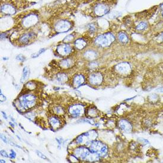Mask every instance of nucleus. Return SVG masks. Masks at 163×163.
Instances as JSON below:
<instances>
[{"instance_id":"dca6fc26","label":"nucleus","mask_w":163,"mask_h":163,"mask_svg":"<svg viewBox=\"0 0 163 163\" xmlns=\"http://www.w3.org/2000/svg\"><path fill=\"white\" fill-rule=\"evenodd\" d=\"M74 45L75 47L79 49V50H82L84 49L87 45V41L83 39V38H80L77 39L75 42H74Z\"/></svg>"},{"instance_id":"0eeeda50","label":"nucleus","mask_w":163,"mask_h":163,"mask_svg":"<svg viewBox=\"0 0 163 163\" xmlns=\"http://www.w3.org/2000/svg\"><path fill=\"white\" fill-rule=\"evenodd\" d=\"M73 51V48L68 43H64L57 47V52L58 55L62 57H67Z\"/></svg>"},{"instance_id":"2f4dec72","label":"nucleus","mask_w":163,"mask_h":163,"mask_svg":"<svg viewBox=\"0 0 163 163\" xmlns=\"http://www.w3.org/2000/svg\"><path fill=\"white\" fill-rule=\"evenodd\" d=\"M11 154H10V157H11V159H14L15 157V156H16L15 152H14L13 150H11Z\"/></svg>"},{"instance_id":"72a5a7b5","label":"nucleus","mask_w":163,"mask_h":163,"mask_svg":"<svg viewBox=\"0 0 163 163\" xmlns=\"http://www.w3.org/2000/svg\"><path fill=\"white\" fill-rule=\"evenodd\" d=\"M2 113H3V116H4V117H5V119H7V117H6V116H5V113H4V112H2Z\"/></svg>"},{"instance_id":"9b49d317","label":"nucleus","mask_w":163,"mask_h":163,"mask_svg":"<svg viewBox=\"0 0 163 163\" xmlns=\"http://www.w3.org/2000/svg\"><path fill=\"white\" fill-rule=\"evenodd\" d=\"M49 123L51 127L54 129H58L62 126V122L57 115H53L49 117Z\"/></svg>"},{"instance_id":"e433bc0d","label":"nucleus","mask_w":163,"mask_h":163,"mask_svg":"<svg viewBox=\"0 0 163 163\" xmlns=\"http://www.w3.org/2000/svg\"><path fill=\"white\" fill-rule=\"evenodd\" d=\"M162 16L163 17V11H162Z\"/></svg>"},{"instance_id":"6ab92c4d","label":"nucleus","mask_w":163,"mask_h":163,"mask_svg":"<svg viewBox=\"0 0 163 163\" xmlns=\"http://www.w3.org/2000/svg\"><path fill=\"white\" fill-rule=\"evenodd\" d=\"M30 74V68L28 67H25L23 70V75L21 78V82H24L26 81H27L29 77Z\"/></svg>"},{"instance_id":"4468645a","label":"nucleus","mask_w":163,"mask_h":163,"mask_svg":"<svg viewBox=\"0 0 163 163\" xmlns=\"http://www.w3.org/2000/svg\"><path fill=\"white\" fill-rule=\"evenodd\" d=\"M34 38H35V34L34 33H24L18 38V41L21 44L26 45L29 43L31 40Z\"/></svg>"},{"instance_id":"cd10ccee","label":"nucleus","mask_w":163,"mask_h":163,"mask_svg":"<svg viewBox=\"0 0 163 163\" xmlns=\"http://www.w3.org/2000/svg\"><path fill=\"white\" fill-rule=\"evenodd\" d=\"M36 153H37V154L38 155V156H39L40 158H42V159H44V160H47V157L45 156V155H43L41 152H40V151H37V150H36Z\"/></svg>"},{"instance_id":"7c9ffc66","label":"nucleus","mask_w":163,"mask_h":163,"mask_svg":"<svg viewBox=\"0 0 163 163\" xmlns=\"http://www.w3.org/2000/svg\"><path fill=\"white\" fill-rule=\"evenodd\" d=\"M1 139L2 140V141H3L5 143H7V142H8L7 140V138H6L4 135H1Z\"/></svg>"},{"instance_id":"f257e3e1","label":"nucleus","mask_w":163,"mask_h":163,"mask_svg":"<svg viewBox=\"0 0 163 163\" xmlns=\"http://www.w3.org/2000/svg\"><path fill=\"white\" fill-rule=\"evenodd\" d=\"M36 96L32 94H25L20 97L18 100V105L21 110H27L35 105Z\"/></svg>"},{"instance_id":"aec40b11","label":"nucleus","mask_w":163,"mask_h":163,"mask_svg":"<svg viewBox=\"0 0 163 163\" xmlns=\"http://www.w3.org/2000/svg\"><path fill=\"white\" fill-rule=\"evenodd\" d=\"M86 114H87L90 117H95L97 116V110L96 108H94V107H91L89 108L88 110H87L86 112Z\"/></svg>"},{"instance_id":"a211bd4d","label":"nucleus","mask_w":163,"mask_h":163,"mask_svg":"<svg viewBox=\"0 0 163 163\" xmlns=\"http://www.w3.org/2000/svg\"><path fill=\"white\" fill-rule=\"evenodd\" d=\"M117 39L120 43L123 44L128 43L129 41L128 36L124 32H120L117 35Z\"/></svg>"},{"instance_id":"39448f33","label":"nucleus","mask_w":163,"mask_h":163,"mask_svg":"<svg viewBox=\"0 0 163 163\" xmlns=\"http://www.w3.org/2000/svg\"><path fill=\"white\" fill-rule=\"evenodd\" d=\"M110 6L104 2L97 4L94 8V12L98 17H101L110 11Z\"/></svg>"},{"instance_id":"f8f14e48","label":"nucleus","mask_w":163,"mask_h":163,"mask_svg":"<svg viewBox=\"0 0 163 163\" xmlns=\"http://www.w3.org/2000/svg\"><path fill=\"white\" fill-rule=\"evenodd\" d=\"M119 128L125 133H130L132 130V126L131 123L127 120L122 119L119 122Z\"/></svg>"},{"instance_id":"412c9836","label":"nucleus","mask_w":163,"mask_h":163,"mask_svg":"<svg viewBox=\"0 0 163 163\" xmlns=\"http://www.w3.org/2000/svg\"><path fill=\"white\" fill-rule=\"evenodd\" d=\"M57 80L58 82H67L68 77L65 74L60 73L57 75Z\"/></svg>"},{"instance_id":"b1692460","label":"nucleus","mask_w":163,"mask_h":163,"mask_svg":"<svg viewBox=\"0 0 163 163\" xmlns=\"http://www.w3.org/2000/svg\"><path fill=\"white\" fill-rule=\"evenodd\" d=\"M148 27V23L147 22H145V21H142L141 23H140L137 27H136V29L138 30H145Z\"/></svg>"},{"instance_id":"f03ea898","label":"nucleus","mask_w":163,"mask_h":163,"mask_svg":"<svg viewBox=\"0 0 163 163\" xmlns=\"http://www.w3.org/2000/svg\"><path fill=\"white\" fill-rule=\"evenodd\" d=\"M115 40V37L112 33H106L98 36L95 40V45L100 48H107L110 46Z\"/></svg>"},{"instance_id":"1a4fd4ad","label":"nucleus","mask_w":163,"mask_h":163,"mask_svg":"<svg viewBox=\"0 0 163 163\" xmlns=\"http://www.w3.org/2000/svg\"><path fill=\"white\" fill-rule=\"evenodd\" d=\"M103 76L99 72H95L91 74L88 77V82L92 85H98L103 82Z\"/></svg>"},{"instance_id":"5701e85b","label":"nucleus","mask_w":163,"mask_h":163,"mask_svg":"<svg viewBox=\"0 0 163 163\" xmlns=\"http://www.w3.org/2000/svg\"><path fill=\"white\" fill-rule=\"evenodd\" d=\"M54 111L55 113V115H57L58 116H61L63 115H64V109L62 107H60V106L55 107Z\"/></svg>"},{"instance_id":"a878e982","label":"nucleus","mask_w":163,"mask_h":163,"mask_svg":"<svg viewBox=\"0 0 163 163\" xmlns=\"http://www.w3.org/2000/svg\"><path fill=\"white\" fill-rule=\"evenodd\" d=\"M74 39V36L73 35H69L68 36H67L65 39L64 40H63L65 43H69L70 42H71V40H73Z\"/></svg>"},{"instance_id":"423d86ee","label":"nucleus","mask_w":163,"mask_h":163,"mask_svg":"<svg viewBox=\"0 0 163 163\" xmlns=\"http://www.w3.org/2000/svg\"><path fill=\"white\" fill-rule=\"evenodd\" d=\"M115 70L121 76H128L131 71V67L128 62H122L115 66Z\"/></svg>"},{"instance_id":"20e7f679","label":"nucleus","mask_w":163,"mask_h":163,"mask_svg":"<svg viewBox=\"0 0 163 163\" xmlns=\"http://www.w3.org/2000/svg\"><path fill=\"white\" fill-rule=\"evenodd\" d=\"M72 27L71 23L67 20H59L55 25V30L58 33L68 32Z\"/></svg>"},{"instance_id":"c9c22d12","label":"nucleus","mask_w":163,"mask_h":163,"mask_svg":"<svg viewBox=\"0 0 163 163\" xmlns=\"http://www.w3.org/2000/svg\"><path fill=\"white\" fill-rule=\"evenodd\" d=\"M161 8H162V9L163 10V4L162 5H161Z\"/></svg>"},{"instance_id":"f704fd0d","label":"nucleus","mask_w":163,"mask_h":163,"mask_svg":"<svg viewBox=\"0 0 163 163\" xmlns=\"http://www.w3.org/2000/svg\"><path fill=\"white\" fill-rule=\"evenodd\" d=\"M2 163H5V161H4V160H1V163H2Z\"/></svg>"},{"instance_id":"2eb2a0df","label":"nucleus","mask_w":163,"mask_h":163,"mask_svg":"<svg viewBox=\"0 0 163 163\" xmlns=\"http://www.w3.org/2000/svg\"><path fill=\"white\" fill-rule=\"evenodd\" d=\"M85 77L82 74H77L74 76L73 80V85L74 87L77 88L81 86L85 82Z\"/></svg>"},{"instance_id":"c85d7f7f","label":"nucleus","mask_w":163,"mask_h":163,"mask_svg":"<svg viewBox=\"0 0 163 163\" xmlns=\"http://www.w3.org/2000/svg\"><path fill=\"white\" fill-rule=\"evenodd\" d=\"M89 31L91 32V33H94L95 31V27L94 25L93 24H91L89 26Z\"/></svg>"},{"instance_id":"6e6552de","label":"nucleus","mask_w":163,"mask_h":163,"mask_svg":"<svg viewBox=\"0 0 163 163\" xmlns=\"http://www.w3.org/2000/svg\"><path fill=\"white\" fill-rule=\"evenodd\" d=\"M38 21V17L35 14L26 16L22 20V24L26 28H29L35 25Z\"/></svg>"},{"instance_id":"393cba45","label":"nucleus","mask_w":163,"mask_h":163,"mask_svg":"<svg viewBox=\"0 0 163 163\" xmlns=\"http://www.w3.org/2000/svg\"><path fill=\"white\" fill-rule=\"evenodd\" d=\"M45 49H44V48H42V49H40L37 53H35V54H33L32 55V57L33 58H37V57H38L39 55H40L42 54H43L45 51Z\"/></svg>"},{"instance_id":"f3484780","label":"nucleus","mask_w":163,"mask_h":163,"mask_svg":"<svg viewBox=\"0 0 163 163\" xmlns=\"http://www.w3.org/2000/svg\"><path fill=\"white\" fill-rule=\"evenodd\" d=\"M59 65L61 67L64 69L70 68L73 65V61L71 58L64 59L60 62Z\"/></svg>"},{"instance_id":"9d476101","label":"nucleus","mask_w":163,"mask_h":163,"mask_svg":"<svg viewBox=\"0 0 163 163\" xmlns=\"http://www.w3.org/2000/svg\"><path fill=\"white\" fill-rule=\"evenodd\" d=\"M84 110L83 106L81 104H75L71 106L69 109L68 112L70 115L73 117H80Z\"/></svg>"},{"instance_id":"c756f323","label":"nucleus","mask_w":163,"mask_h":163,"mask_svg":"<svg viewBox=\"0 0 163 163\" xmlns=\"http://www.w3.org/2000/svg\"><path fill=\"white\" fill-rule=\"evenodd\" d=\"M1 155L2 157H8V156L7 153L5 151H4V150L1 151Z\"/></svg>"},{"instance_id":"4be33fe9","label":"nucleus","mask_w":163,"mask_h":163,"mask_svg":"<svg viewBox=\"0 0 163 163\" xmlns=\"http://www.w3.org/2000/svg\"><path fill=\"white\" fill-rule=\"evenodd\" d=\"M85 57L88 59H93L94 58H95L97 56V54L94 51H87L85 54H84Z\"/></svg>"},{"instance_id":"7ed1b4c3","label":"nucleus","mask_w":163,"mask_h":163,"mask_svg":"<svg viewBox=\"0 0 163 163\" xmlns=\"http://www.w3.org/2000/svg\"><path fill=\"white\" fill-rule=\"evenodd\" d=\"M90 150L91 152L97 154L100 157H106L108 152L107 147L101 142L97 141L91 142Z\"/></svg>"},{"instance_id":"bb28decb","label":"nucleus","mask_w":163,"mask_h":163,"mask_svg":"<svg viewBox=\"0 0 163 163\" xmlns=\"http://www.w3.org/2000/svg\"><path fill=\"white\" fill-rule=\"evenodd\" d=\"M16 59H17L18 61H21V62H23L24 61V60L26 59L25 57L24 56H23L22 55H18L16 57Z\"/></svg>"},{"instance_id":"ddd939ff","label":"nucleus","mask_w":163,"mask_h":163,"mask_svg":"<svg viewBox=\"0 0 163 163\" xmlns=\"http://www.w3.org/2000/svg\"><path fill=\"white\" fill-rule=\"evenodd\" d=\"M1 11L6 15H14L16 13L15 8L11 4H4L1 7Z\"/></svg>"},{"instance_id":"473e14b6","label":"nucleus","mask_w":163,"mask_h":163,"mask_svg":"<svg viewBox=\"0 0 163 163\" xmlns=\"http://www.w3.org/2000/svg\"><path fill=\"white\" fill-rule=\"evenodd\" d=\"M159 40L163 41V33L159 36Z\"/></svg>"}]
</instances>
